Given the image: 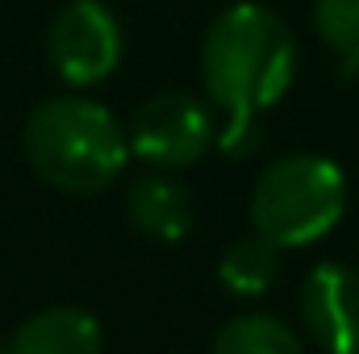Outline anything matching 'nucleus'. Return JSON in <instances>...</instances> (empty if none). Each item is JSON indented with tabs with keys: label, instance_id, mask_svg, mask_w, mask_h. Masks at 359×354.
<instances>
[{
	"label": "nucleus",
	"instance_id": "1",
	"mask_svg": "<svg viewBox=\"0 0 359 354\" xmlns=\"http://www.w3.org/2000/svg\"><path fill=\"white\" fill-rule=\"evenodd\" d=\"M297 76V38L268 4H230L201 42L205 96L222 117H259Z\"/></svg>",
	"mask_w": 359,
	"mask_h": 354
},
{
	"label": "nucleus",
	"instance_id": "2",
	"mask_svg": "<svg viewBox=\"0 0 359 354\" xmlns=\"http://www.w3.org/2000/svg\"><path fill=\"white\" fill-rule=\"evenodd\" d=\"M21 146L38 179L76 196L104 192L130 159V134L104 104L88 96L42 100L21 129Z\"/></svg>",
	"mask_w": 359,
	"mask_h": 354
},
{
	"label": "nucleus",
	"instance_id": "3",
	"mask_svg": "<svg viewBox=\"0 0 359 354\" xmlns=\"http://www.w3.org/2000/svg\"><path fill=\"white\" fill-rule=\"evenodd\" d=\"M347 213V176L339 163L297 150L280 155L251 187V225L280 250L313 246Z\"/></svg>",
	"mask_w": 359,
	"mask_h": 354
},
{
	"label": "nucleus",
	"instance_id": "4",
	"mask_svg": "<svg viewBox=\"0 0 359 354\" xmlns=\"http://www.w3.org/2000/svg\"><path fill=\"white\" fill-rule=\"evenodd\" d=\"M213 138H217L213 108L188 92H159L142 100V108L130 121V150L159 171L192 167L196 159H205Z\"/></svg>",
	"mask_w": 359,
	"mask_h": 354
},
{
	"label": "nucleus",
	"instance_id": "5",
	"mask_svg": "<svg viewBox=\"0 0 359 354\" xmlns=\"http://www.w3.org/2000/svg\"><path fill=\"white\" fill-rule=\"evenodd\" d=\"M121 25L100 0H72L55 13L46 29V59L55 76L72 88H92L121 63Z\"/></svg>",
	"mask_w": 359,
	"mask_h": 354
},
{
	"label": "nucleus",
	"instance_id": "6",
	"mask_svg": "<svg viewBox=\"0 0 359 354\" xmlns=\"http://www.w3.org/2000/svg\"><path fill=\"white\" fill-rule=\"evenodd\" d=\"M301 321L330 354H359V271L318 263L301 283Z\"/></svg>",
	"mask_w": 359,
	"mask_h": 354
},
{
	"label": "nucleus",
	"instance_id": "7",
	"mask_svg": "<svg viewBox=\"0 0 359 354\" xmlns=\"http://www.w3.org/2000/svg\"><path fill=\"white\" fill-rule=\"evenodd\" d=\"M126 217L138 234L155 238V242H180L192 234L196 225V208L188 187L172 176H142L130 183L126 192Z\"/></svg>",
	"mask_w": 359,
	"mask_h": 354
},
{
	"label": "nucleus",
	"instance_id": "8",
	"mask_svg": "<svg viewBox=\"0 0 359 354\" xmlns=\"http://www.w3.org/2000/svg\"><path fill=\"white\" fill-rule=\"evenodd\" d=\"M8 346L17 354H96L104 346V334L92 313L59 304L25 317L8 338Z\"/></svg>",
	"mask_w": 359,
	"mask_h": 354
},
{
	"label": "nucleus",
	"instance_id": "9",
	"mask_svg": "<svg viewBox=\"0 0 359 354\" xmlns=\"http://www.w3.org/2000/svg\"><path fill=\"white\" fill-rule=\"evenodd\" d=\"M217 354H301V334L276 313H243L230 317L213 334Z\"/></svg>",
	"mask_w": 359,
	"mask_h": 354
},
{
	"label": "nucleus",
	"instance_id": "10",
	"mask_svg": "<svg viewBox=\"0 0 359 354\" xmlns=\"http://www.w3.org/2000/svg\"><path fill=\"white\" fill-rule=\"evenodd\" d=\"M276 275H280V246H271L259 234L226 246L217 259V279L234 296H264L276 283Z\"/></svg>",
	"mask_w": 359,
	"mask_h": 354
},
{
	"label": "nucleus",
	"instance_id": "11",
	"mask_svg": "<svg viewBox=\"0 0 359 354\" xmlns=\"http://www.w3.org/2000/svg\"><path fill=\"white\" fill-rule=\"evenodd\" d=\"M313 29L343 63L347 76L359 71V0H313Z\"/></svg>",
	"mask_w": 359,
	"mask_h": 354
},
{
	"label": "nucleus",
	"instance_id": "12",
	"mask_svg": "<svg viewBox=\"0 0 359 354\" xmlns=\"http://www.w3.org/2000/svg\"><path fill=\"white\" fill-rule=\"evenodd\" d=\"M213 142H217L222 155H230V159H251L255 146L264 142V129H259L255 117H222Z\"/></svg>",
	"mask_w": 359,
	"mask_h": 354
},
{
	"label": "nucleus",
	"instance_id": "13",
	"mask_svg": "<svg viewBox=\"0 0 359 354\" xmlns=\"http://www.w3.org/2000/svg\"><path fill=\"white\" fill-rule=\"evenodd\" d=\"M0 351H4V338H0Z\"/></svg>",
	"mask_w": 359,
	"mask_h": 354
}]
</instances>
